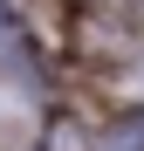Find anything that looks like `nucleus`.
Instances as JSON below:
<instances>
[{"label": "nucleus", "instance_id": "obj_1", "mask_svg": "<svg viewBox=\"0 0 144 151\" xmlns=\"http://www.w3.org/2000/svg\"><path fill=\"white\" fill-rule=\"evenodd\" d=\"M14 48V14H7V0H0V55Z\"/></svg>", "mask_w": 144, "mask_h": 151}]
</instances>
